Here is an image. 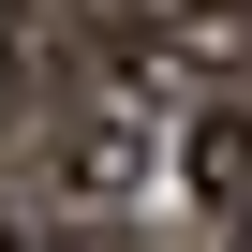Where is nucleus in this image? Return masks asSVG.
I'll list each match as a JSON object with an SVG mask.
<instances>
[{"instance_id":"obj_1","label":"nucleus","mask_w":252,"mask_h":252,"mask_svg":"<svg viewBox=\"0 0 252 252\" xmlns=\"http://www.w3.org/2000/svg\"><path fill=\"white\" fill-rule=\"evenodd\" d=\"M0 252H15V222H0Z\"/></svg>"}]
</instances>
